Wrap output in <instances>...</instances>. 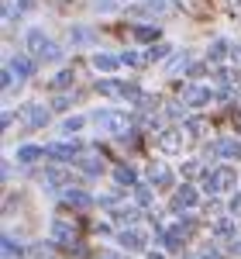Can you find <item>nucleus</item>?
<instances>
[{
    "label": "nucleus",
    "mask_w": 241,
    "mask_h": 259,
    "mask_svg": "<svg viewBox=\"0 0 241 259\" xmlns=\"http://www.w3.org/2000/svg\"><path fill=\"white\" fill-rule=\"evenodd\" d=\"M162 149H169V152H176V149H179V135H176V132H169V135H162Z\"/></svg>",
    "instance_id": "a211bd4d"
},
{
    "label": "nucleus",
    "mask_w": 241,
    "mask_h": 259,
    "mask_svg": "<svg viewBox=\"0 0 241 259\" xmlns=\"http://www.w3.org/2000/svg\"><path fill=\"white\" fill-rule=\"evenodd\" d=\"M80 124H83V118H69V121H66V124H62V132H76Z\"/></svg>",
    "instance_id": "5701e85b"
},
{
    "label": "nucleus",
    "mask_w": 241,
    "mask_h": 259,
    "mask_svg": "<svg viewBox=\"0 0 241 259\" xmlns=\"http://www.w3.org/2000/svg\"><path fill=\"white\" fill-rule=\"evenodd\" d=\"M224 56V41H214V45H210V59H221Z\"/></svg>",
    "instance_id": "4be33fe9"
},
{
    "label": "nucleus",
    "mask_w": 241,
    "mask_h": 259,
    "mask_svg": "<svg viewBox=\"0 0 241 259\" xmlns=\"http://www.w3.org/2000/svg\"><path fill=\"white\" fill-rule=\"evenodd\" d=\"M176 204H179V207H190V204H197V190H193V187H183L179 194H176Z\"/></svg>",
    "instance_id": "2eb2a0df"
},
{
    "label": "nucleus",
    "mask_w": 241,
    "mask_h": 259,
    "mask_svg": "<svg viewBox=\"0 0 241 259\" xmlns=\"http://www.w3.org/2000/svg\"><path fill=\"white\" fill-rule=\"evenodd\" d=\"M120 242H124L128 249H141V245H145V235L131 228V232H120Z\"/></svg>",
    "instance_id": "9b49d317"
},
{
    "label": "nucleus",
    "mask_w": 241,
    "mask_h": 259,
    "mask_svg": "<svg viewBox=\"0 0 241 259\" xmlns=\"http://www.w3.org/2000/svg\"><path fill=\"white\" fill-rule=\"evenodd\" d=\"M135 35H138L141 41H152L155 38V28H135Z\"/></svg>",
    "instance_id": "6ab92c4d"
},
{
    "label": "nucleus",
    "mask_w": 241,
    "mask_h": 259,
    "mask_svg": "<svg viewBox=\"0 0 241 259\" xmlns=\"http://www.w3.org/2000/svg\"><path fill=\"white\" fill-rule=\"evenodd\" d=\"M11 73H18L21 80H24V76H31V73H35V62L28 59V56H18V59L11 62Z\"/></svg>",
    "instance_id": "0eeeda50"
},
{
    "label": "nucleus",
    "mask_w": 241,
    "mask_h": 259,
    "mask_svg": "<svg viewBox=\"0 0 241 259\" xmlns=\"http://www.w3.org/2000/svg\"><path fill=\"white\" fill-rule=\"evenodd\" d=\"M183 100L193 104V107H203V104L210 100V90H203V87H186V90H183Z\"/></svg>",
    "instance_id": "423d86ee"
},
{
    "label": "nucleus",
    "mask_w": 241,
    "mask_h": 259,
    "mask_svg": "<svg viewBox=\"0 0 241 259\" xmlns=\"http://www.w3.org/2000/svg\"><path fill=\"white\" fill-rule=\"evenodd\" d=\"M66 200H69V204H76V207H90V204H93V197H90V194H83V190H66Z\"/></svg>",
    "instance_id": "f8f14e48"
},
{
    "label": "nucleus",
    "mask_w": 241,
    "mask_h": 259,
    "mask_svg": "<svg viewBox=\"0 0 241 259\" xmlns=\"http://www.w3.org/2000/svg\"><path fill=\"white\" fill-rule=\"evenodd\" d=\"M38 156H45V149H38V145H21V149H18V159L21 162H35Z\"/></svg>",
    "instance_id": "9d476101"
},
{
    "label": "nucleus",
    "mask_w": 241,
    "mask_h": 259,
    "mask_svg": "<svg viewBox=\"0 0 241 259\" xmlns=\"http://www.w3.org/2000/svg\"><path fill=\"white\" fill-rule=\"evenodd\" d=\"M231 56H234V62H241V49H234V52H231Z\"/></svg>",
    "instance_id": "a878e982"
},
{
    "label": "nucleus",
    "mask_w": 241,
    "mask_h": 259,
    "mask_svg": "<svg viewBox=\"0 0 241 259\" xmlns=\"http://www.w3.org/2000/svg\"><path fill=\"white\" fill-rule=\"evenodd\" d=\"M93 7H97V11H114L117 0H93Z\"/></svg>",
    "instance_id": "aec40b11"
},
{
    "label": "nucleus",
    "mask_w": 241,
    "mask_h": 259,
    "mask_svg": "<svg viewBox=\"0 0 241 259\" xmlns=\"http://www.w3.org/2000/svg\"><path fill=\"white\" fill-rule=\"evenodd\" d=\"M165 245H169V249H179L183 245V232L179 228H169V232H165Z\"/></svg>",
    "instance_id": "dca6fc26"
},
{
    "label": "nucleus",
    "mask_w": 241,
    "mask_h": 259,
    "mask_svg": "<svg viewBox=\"0 0 241 259\" xmlns=\"http://www.w3.org/2000/svg\"><path fill=\"white\" fill-rule=\"evenodd\" d=\"M83 169H86V173H100V169H103V162H97V159H86V162H83Z\"/></svg>",
    "instance_id": "412c9836"
},
{
    "label": "nucleus",
    "mask_w": 241,
    "mask_h": 259,
    "mask_svg": "<svg viewBox=\"0 0 241 259\" xmlns=\"http://www.w3.org/2000/svg\"><path fill=\"white\" fill-rule=\"evenodd\" d=\"M152 183H162V187L169 183V166H165V162H155V166H152Z\"/></svg>",
    "instance_id": "4468645a"
},
{
    "label": "nucleus",
    "mask_w": 241,
    "mask_h": 259,
    "mask_svg": "<svg viewBox=\"0 0 241 259\" xmlns=\"http://www.w3.org/2000/svg\"><path fill=\"white\" fill-rule=\"evenodd\" d=\"M114 177H117V183H135V169H128V166H117V169H114Z\"/></svg>",
    "instance_id": "f3484780"
},
{
    "label": "nucleus",
    "mask_w": 241,
    "mask_h": 259,
    "mask_svg": "<svg viewBox=\"0 0 241 259\" xmlns=\"http://www.w3.org/2000/svg\"><path fill=\"white\" fill-rule=\"evenodd\" d=\"M210 152H214V156H224V159H241V142L238 139H224V142H217Z\"/></svg>",
    "instance_id": "7ed1b4c3"
},
{
    "label": "nucleus",
    "mask_w": 241,
    "mask_h": 259,
    "mask_svg": "<svg viewBox=\"0 0 241 259\" xmlns=\"http://www.w3.org/2000/svg\"><path fill=\"white\" fill-rule=\"evenodd\" d=\"M117 62H120L117 56H103V52H100V56H93V66H97V69H103V73H110Z\"/></svg>",
    "instance_id": "ddd939ff"
},
{
    "label": "nucleus",
    "mask_w": 241,
    "mask_h": 259,
    "mask_svg": "<svg viewBox=\"0 0 241 259\" xmlns=\"http://www.w3.org/2000/svg\"><path fill=\"white\" fill-rule=\"evenodd\" d=\"M52 239L62 242V245H73V242H76V228L66 225V221H55V225H52Z\"/></svg>",
    "instance_id": "39448f33"
},
{
    "label": "nucleus",
    "mask_w": 241,
    "mask_h": 259,
    "mask_svg": "<svg viewBox=\"0 0 241 259\" xmlns=\"http://www.w3.org/2000/svg\"><path fill=\"white\" fill-rule=\"evenodd\" d=\"M28 49H31V52H45V49H48V41H45V35H41L38 28H35V31H28Z\"/></svg>",
    "instance_id": "1a4fd4ad"
},
{
    "label": "nucleus",
    "mask_w": 241,
    "mask_h": 259,
    "mask_svg": "<svg viewBox=\"0 0 241 259\" xmlns=\"http://www.w3.org/2000/svg\"><path fill=\"white\" fill-rule=\"evenodd\" d=\"M69 80H73V73H59V80H55V87H66Z\"/></svg>",
    "instance_id": "b1692460"
},
{
    "label": "nucleus",
    "mask_w": 241,
    "mask_h": 259,
    "mask_svg": "<svg viewBox=\"0 0 241 259\" xmlns=\"http://www.w3.org/2000/svg\"><path fill=\"white\" fill-rule=\"evenodd\" d=\"M21 114H24L28 124H35V128H41V124L48 121V111H45L41 104H24V107H21Z\"/></svg>",
    "instance_id": "20e7f679"
},
{
    "label": "nucleus",
    "mask_w": 241,
    "mask_h": 259,
    "mask_svg": "<svg viewBox=\"0 0 241 259\" xmlns=\"http://www.w3.org/2000/svg\"><path fill=\"white\" fill-rule=\"evenodd\" d=\"M45 156H52V159H73L76 156V145H48Z\"/></svg>",
    "instance_id": "6e6552de"
},
{
    "label": "nucleus",
    "mask_w": 241,
    "mask_h": 259,
    "mask_svg": "<svg viewBox=\"0 0 241 259\" xmlns=\"http://www.w3.org/2000/svg\"><path fill=\"white\" fill-rule=\"evenodd\" d=\"M231 207H234V214H238V211H241V197H234V204H231Z\"/></svg>",
    "instance_id": "393cba45"
},
{
    "label": "nucleus",
    "mask_w": 241,
    "mask_h": 259,
    "mask_svg": "<svg viewBox=\"0 0 241 259\" xmlns=\"http://www.w3.org/2000/svg\"><path fill=\"white\" fill-rule=\"evenodd\" d=\"M203 259H221V256H217V252H207V256H203Z\"/></svg>",
    "instance_id": "cd10ccee"
},
{
    "label": "nucleus",
    "mask_w": 241,
    "mask_h": 259,
    "mask_svg": "<svg viewBox=\"0 0 241 259\" xmlns=\"http://www.w3.org/2000/svg\"><path fill=\"white\" fill-rule=\"evenodd\" d=\"M148 259H165V256H159V252H152V256H148Z\"/></svg>",
    "instance_id": "c85d7f7f"
},
{
    "label": "nucleus",
    "mask_w": 241,
    "mask_h": 259,
    "mask_svg": "<svg viewBox=\"0 0 241 259\" xmlns=\"http://www.w3.org/2000/svg\"><path fill=\"white\" fill-rule=\"evenodd\" d=\"M145 4H155V7H162V4H165V0H145Z\"/></svg>",
    "instance_id": "bb28decb"
},
{
    "label": "nucleus",
    "mask_w": 241,
    "mask_h": 259,
    "mask_svg": "<svg viewBox=\"0 0 241 259\" xmlns=\"http://www.w3.org/2000/svg\"><path fill=\"white\" fill-rule=\"evenodd\" d=\"M231 183H234V169H231V166H221V169H214V173L207 177V187H210V190H217V194L227 190Z\"/></svg>",
    "instance_id": "f03ea898"
},
{
    "label": "nucleus",
    "mask_w": 241,
    "mask_h": 259,
    "mask_svg": "<svg viewBox=\"0 0 241 259\" xmlns=\"http://www.w3.org/2000/svg\"><path fill=\"white\" fill-rule=\"evenodd\" d=\"M93 121H97V128L114 132V135H124L128 132V114H117V111H97Z\"/></svg>",
    "instance_id": "f257e3e1"
}]
</instances>
